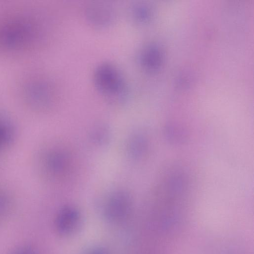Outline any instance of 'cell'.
I'll return each instance as SVG.
<instances>
[{
	"label": "cell",
	"mask_w": 254,
	"mask_h": 254,
	"mask_svg": "<svg viewBox=\"0 0 254 254\" xmlns=\"http://www.w3.org/2000/svg\"><path fill=\"white\" fill-rule=\"evenodd\" d=\"M94 78L97 88L111 101L120 102L124 99L125 84L116 66L109 63L101 64L96 68Z\"/></svg>",
	"instance_id": "obj_1"
},
{
	"label": "cell",
	"mask_w": 254,
	"mask_h": 254,
	"mask_svg": "<svg viewBox=\"0 0 254 254\" xmlns=\"http://www.w3.org/2000/svg\"><path fill=\"white\" fill-rule=\"evenodd\" d=\"M132 205L130 195L123 190L116 191L110 194L103 205L105 217L112 222L124 220L129 214Z\"/></svg>",
	"instance_id": "obj_2"
},
{
	"label": "cell",
	"mask_w": 254,
	"mask_h": 254,
	"mask_svg": "<svg viewBox=\"0 0 254 254\" xmlns=\"http://www.w3.org/2000/svg\"><path fill=\"white\" fill-rule=\"evenodd\" d=\"M81 223L79 211L72 206H65L59 212L56 219V226L62 235L69 236L76 233Z\"/></svg>",
	"instance_id": "obj_3"
},
{
	"label": "cell",
	"mask_w": 254,
	"mask_h": 254,
	"mask_svg": "<svg viewBox=\"0 0 254 254\" xmlns=\"http://www.w3.org/2000/svg\"><path fill=\"white\" fill-rule=\"evenodd\" d=\"M47 166L50 172L57 177H66L72 167L71 158L65 150L59 149L49 154Z\"/></svg>",
	"instance_id": "obj_4"
},
{
	"label": "cell",
	"mask_w": 254,
	"mask_h": 254,
	"mask_svg": "<svg viewBox=\"0 0 254 254\" xmlns=\"http://www.w3.org/2000/svg\"><path fill=\"white\" fill-rule=\"evenodd\" d=\"M90 22L96 26L108 24L112 19V12L107 6L103 4L90 5L87 10Z\"/></svg>",
	"instance_id": "obj_5"
},
{
	"label": "cell",
	"mask_w": 254,
	"mask_h": 254,
	"mask_svg": "<svg viewBox=\"0 0 254 254\" xmlns=\"http://www.w3.org/2000/svg\"><path fill=\"white\" fill-rule=\"evenodd\" d=\"M161 61V56L158 48L154 46L146 47L140 55V61L147 70L153 71L158 68Z\"/></svg>",
	"instance_id": "obj_6"
},
{
	"label": "cell",
	"mask_w": 254,
	"mask_h": 254,
	"mask_svg": "<svg viewBox=\"0 0 254 254\" xmlns=\"http://www.w3.org/2000/svg\"><path fill=\"white\" fill-rule=\"evenodd\" d=\"M145 145L143 137L139 134L133 133L129 136L127 141V153L130 158L137 159L144 152Z\"/></svg>",
	"instance_id": "obj_7"
},
{
	"label": "cell",
	"mask_w": 254,
	"mask_h": 254,
	"mask_svg": "<svg viewBox=\"0 0 254 254\" xmlns=\"http://www.w3.org/2000/svg\"><path fill=\"white\" fill-rule=\"evenodd\" d=\"M110 132L105 125H99L95 127L90 133L91 141L96 145H104L109 140Z\"/></svg>",
	"instance_id": "obj_8"
},
{
	"label": "cell",
	"mask_w": 254,
	"mask_h": 254,
	"mask_svg": "<svg viewBox=\"0 0 254 254\" xmlns=\"http://www.w3.org/2000/svg\"><path fill=\"white\" fill-rule=\"evenodd\" d=\"M10 137V131L8 126L0 121V146L7 142Z\"/></svg>",
	"instance_id": "obj_9"
},
{
	"label": "cell",
	"mask_w": 254,
	"mask_h": 254,
	"mask_svg": "<svg viewBox=\"0 0 254 254\" xmlns=\"http://www.w3.org/2000/svg\"><path fill=\"white\" fill-rule=\"evenodd\" d=\"M143 6H137L135 7L134 15L139 20H144L148 18V11L147 9Z\"/></svg>",
	"instance_id": "obj_10"
},
{
	"label": "cell",
	"mask_w": 254,
	"mask_h": 254,
	"mask_svg": "<svg viewBox=\"0 0 254 254\" xmlns=\"http://www.w3.org/2000/svg\"><path fill=\"white\" fill-rule=\"evenodd\" d=\"M86 254H107L104 250L96 248L90 250Z\"/></svg>",
	"instance_id": "obj_11"
},
{
	"label": "cell",
	"mask_w": 254,
	"mask_h": 254,
	"mask_svg": "<svg viewBox=\"0 0 254 254\" xmlns=\"http://www.w3.org/2000/svg\"><path fill=\"white\" fill-rule=\"evenodd\" d=\"M19 254H32V253L28 251H24V252H21Z\"/></svg>",
	"instance_id": "obj_12"
}]
</instances>
